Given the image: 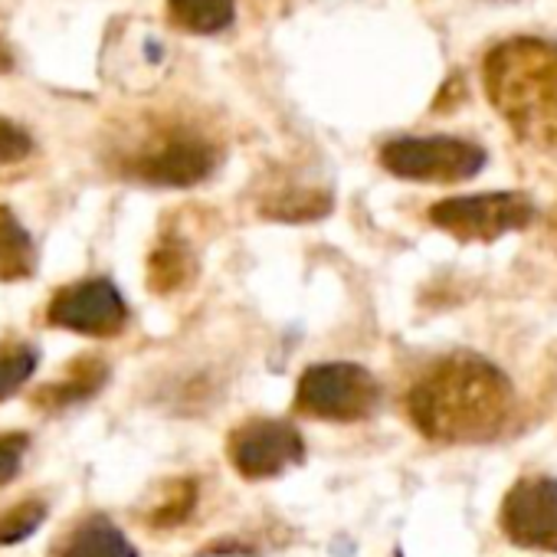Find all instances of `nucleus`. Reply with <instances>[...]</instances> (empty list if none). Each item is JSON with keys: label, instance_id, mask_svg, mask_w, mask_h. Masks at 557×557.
<instances>
[{"label": "nucleus", "instance_id": "1", "mask_svg": "<svg viewBox=\"0 0 557 557\" xmlns=\"http://www.w3.org/2000/svg\"><path fill=\"white\" fill-rule=\"evenodd\" d=\"M407 417L443 446L492 443L515 420V384L488 358L453 351L407 391Z\"/></svg>", "mask_w": 557, "mask_h": 557}, {"label": "nucleus", "instance_id": "2", "mask_svg": "<svg viewBox=\"0 0 557 557\" xmlns=\"http://www.w3.org/2000/svg\"><path fill=\"white\" fill-rule=\"evenodd\" d=\"M482 86L511 135L557 158V44L511 37L482 60Z\"/></svg>", "mask_w": 557, "mask_h": 557}, {"label": "nucleus", "instance_id": "3", "mask_svg": "<svg viewBox=\"0 0 557 557\" xmlns=\"http://www.w3.org/2000/svg\"><path fill=\"white\" fill-rule=\"evenodd\" d=\"M534 216L537 207L524 190L462 194L430 207V223L459 243H495L505 233L528 230Z\"/></svg>", "mask_w": 557, "mask_h": 557}, {"label": "nucleus", "instance_id": "4", "mask_svg": "<svg viewBox=\"0 0 557 557\" xmlns=\"http://www.w3.org/2000/svg\"><path fill=\"white\" fill-rule=\"evenodd\" d=\"M482 145L453 135H407L381 148V164L400 181L420 184H462L485 168Z\"/></svg>", "mask_w": 557, "mask_h": 557}, {"label": "nucleus", "instance_id": "5", "mask_svg": "<svg viewBox=\"0 0 557 557\" xmlns=\"http://www.w3.org/2000/svg\"><path fill=\"white\" fill-rule=\"evenodd\" d=\"M381 384L361 364H312L296 391V407L319 420L355 423L377 410Z\"/></svg>", "mask_w": 557, "mask_h": 557}, {"label": "nucleus", "instance_id": "6", "mask_svg": "<svg viewBox=\"0 0 557 557\" xmlns=\"http://www.w3.org/2000/svg\"><path fill=\"white\" fill-rule=\"evenodd\" d=\"M498 524L515 547L557 554V479L554 475L518 479L505 492Z\"/></svg>", "mask_w": 557, "mask_h": 557}, {"label": "nucleus", "instance_id": "7", "mask_svg": "<svg viewBox=\"0 0 557 557\" xmlns=\"http://www.w3.org/2000/svg\"><path fill=\"white\" fill-rule=\"evenodd\" d=\"M226 456L239 475L272 479L306 459V443L286 420H246L230 433Z\"/></svg>", "mask_w": 557, "mask_h": 557}, {"label": "nucleus", "instance_id": "8", "mask_svg": "<svg viewBox=\"0 0 557 557\" xmlns=\"http://www.w3.org/2000/svg\"><path fill=\"white\" fill-rule=\"evenodd\" d=\"M50 325L89 335V338H112L125 329L128 309L119 289L109 278H86L60 289L50 302Z\"/></svg>", "mask_w": 557, "mask_h": 557}, {"label": "nucleus", "instance_id": "9", "mask_svg": "<svg viewBox=\"0 0 557 557\" xmlns=\"http://www.w3.org/2000/svg\"><path fill=\"white\" fill-rule=\"evenodd\" d=\"M213 168H216V151L210 141L197 135H168L161 145L141 151L128 164V174L154 187H190L207 181Z\"/></svg>", "mask_w": 557, "mask_h": 557}, {"label": "nucleus", "instance_id": "10", "mask_svg": "<svg viewBox=\"0 0 557 557\" xmlns=\"http://www.w3.org/2000/svg\"><path fill=\"white\" fill-rule=\"evenodd\" d=\"M50 557H138V550L106 515H92L79 521Z\"/></svg>", "mask_w": 557, "mask_h": 557}, {"label": "nucleus", "instance_id": "11", "mask_svg": "<svg viewBox=\"0 0 557 557\" xmlns=\"http://www.w3.org/2000/svg\"><path fill=\"white\" fill-rule=\"evenodd\" d=\"M37 252L34 236L14 216L11 207H0V283H17V278L34 275Z\"/></svg>", "mask_w": 557, "mask_h": 557}, {"label": "nucleus", "instance_id": "12", "mask_svg": "<svg viewBox=\"0 0 557 557\" xmlns=\"http://www.w3.org/2000/svg\"><path fill=\"white\" fill-rule=\"evenodd\" d=\"M106 381H109V368L99 358H83L66 371L63 381L40 387L37 404L47 407V410H57V407H66V404H76V400H86V397L99 394Z\"/></svg>", "mask_w": 557, "mask_h": 557}, {"label": "nucleus", "instance_id": "13", "mask_svg": "<svg viewBox=\"0 0 557 557\" xmlns=\"http://www.w3.org/2000/svg\"><path fill=\"white\" fill-rule=\"evenodd\" d=\"M236 17L233 0H168V21L194 37L223 34Z\"/></svg>", "mask_w": 557, "mask_h": 557}, {"label": "nucleus", "instance_id": "14", "mask_svg": "<svg viewBox=\"0 0 557 557\" xmlns=\"http://www.w3.org/2000/svg\"><path fill=\"white\" fill-rule=\"evenodd\" d=\"M190 275V256L181 243L174 239H161L151 262H148V286L158 296H171L174 289H181Z\"/></svg>", "mask_w": 557, "mask_h": 557}, {"label": "nucleus", "instance_id": "15", "mask_svg": "<svg viewBox=\"0 0 557 557\" xmlns=\"http://www.w3.org/2000/svg\"><path fill=\"white\" fill-rule=\"evenodd\" d=\"M329 210H332V197L319 190H286L262 207L265 216H278V220H315L325 216Z\"/></svg>", "mask_w": 557, "mask_h": 557}, {"label": "nucleus", "instance_id": "16", "mask_svg": "<svg viewBox=\"0 0 557 557\" xmlns=\"http://www.w3.org/2000/svg\"><path fill=\"white\" fill-rule=\"evenodd\" d=\"M34 371H37V348L27 345L0 348V400H8L14 391H21Z\"/></svg>", "mask_w": 557, "mask_h": 557}, {"label": "nucleus", "instance_id": "17", "mask_svg": "<svg viewBox=\"0 0 557 557\" xmlns=\"http://www.w3.org/2000/svg\"><path fill=\"white\" fill-rule=\"evenodd\" d=\"M44 521H47V505L37 498H27V502L8 508L0 515V544H17V541L30 537Z\"/></svg>", "mask_w": 557, "mask_h": 557}, {"label": "nucleus", "instance_id": "18", "mask_svg": "<svg viewBox=\"0 0 557 557\" xmlns=\"http://www.w3.org/2000/svg\"><path fill=\"white\" fill-rule=\"evenodd\" d=\"M27 449H30L27 433H4V436H0V485H8V482L17 479Z\"/></svg>", "mask_w": 557, "mask_h": 557}, {"label": "nucleus", "instance_id": "19", "mask_svg": "<svg viewBox=\"0 0 557 557\" xmlns=\"http://www.w3.org/2000/svg\"><path fill=\"white\" fill-rule=\"evenodd\" d=\"M30 151H34V138L21 125L0 119V164H17L30 158Z\"/></svg>", "mask_w": 557, "mask_h": 557}, {"label": "nucleus", "instance_id": "20", "mask_svg": "<svg viewBox=\"0 0 557 557\" xmlns=\"http://www.w3.org/2000/svg\"><path fill=\"white\" fill-rule=\"evenodd\" d=\"M194 508V485L190 482H174V495L168 502H161V508L151 515L154 524H174L181 518H187Z\"/></svg>", "mask_w": 557, "mask_h": 557}, {"label": "nucleus", "instance_id": "21", "mask_svg": "<svg viewBox=\"0 0 557 557\" xmlns=\"http://www.w3.org/2000/svg\"><path fill=\"white\" fill-rule=\"evenodd\" d=\"M11 70H14V50H11V44H8L4 30H0V76L11 73Z\"/></svg>", "mask_w": 557, "mask_h": 557}]
</instances>
